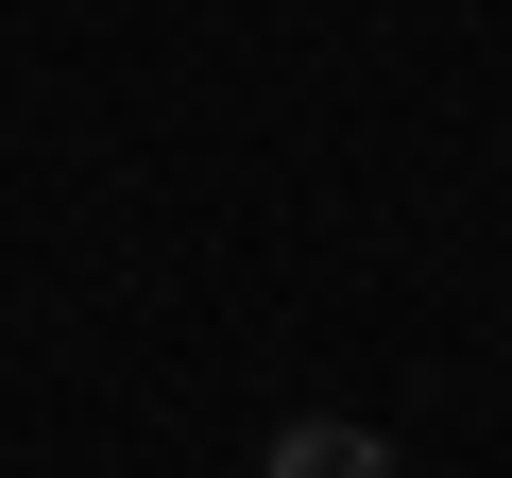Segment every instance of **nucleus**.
I'll return each instance as SVG.
<instances>
[{"instance_id":"nucleus-1","label":"nucleus","mask_w":512,"mask_h":478,"mask_svg":"<svg viewBox=\"0 0 512 478\" xmlns=\"http://www.w3.org/2000/svg\"><path fill=\"white\" fill-rule=\"evenodd\" d=\"M291 478H376V444H342V427H308V444H291Z\"/></svg>"}]
</instances>
